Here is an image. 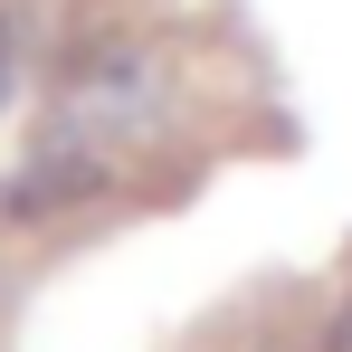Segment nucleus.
<instances>
[{"mask_svg":"<svg viewBox=\"0 0 352 352\" xmlns=\"http://www.w3.org/2000/svg\"><path fill=\"white\" fill-rule=\"evenodd\" d=\"M105 162H96V153H76V143H48V153H38V162H29V172L19 181H0V219H10V229H48V219H76V210H86V200H105Z\"/></svg>","mask_w":352,"mask_h":352,"instance_id":"1","label":"nucleus"}]
</instances>
